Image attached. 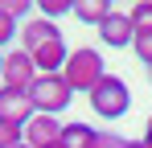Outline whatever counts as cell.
<instances>
[{
	"label": "cell",
	"instance_id": "603a6c76",
	"mask_svg": "<svg viewBox=\"0 0 152 148\" xmlns=\"http://www.w3.org/2000/svg\"><path fill=\"white\" fill-rule=\"evenodd\" d=\"M148 82H152V70H148Z\"/></svg>",
	"mask_w": 152,
	"mask_h": 148
},
{
	"label": "cell",
	"instance_id": "7402d4cb",
	"mask_svg": "<svg viewBox=\"0 0 152 148\" xmlns=\"http://www.w3.org/2000/svg\"><path fill=\"white\" fill-rule=\"evenodd\" d=\"M17 148H29V144H17Z\"/></svg>",
	"mask_w": 152,
	"mask_h": 148
},
{
	"label": "cell",
	"instance_id": "8fae6325",
	"mask_svg": "<svg viewBox=\"0 0 152 148\" xmlns=\"http://www.w3.org/2000/svg\"><path fill=\"white\" fill-rule=\"evenodd\" d=\"M127 17L136 25V33H152V0H136V4L127 8Z\"/></svg>",
	"mask_w": 152,
	"mask_h": 148
},
{
	"label": "cell",
	"instance_id": "3957f363",
	"mask_svg": "<svg viewBox=\"0 0 152 148\" xmlns=\"http://www.w3.org/2000/svg\"><path fill=\"white\" fill-rule=\"evenodd\" d=\"M33 107H37V115H62L70 103H74V91H70V82L62 78V74H41L37 82H33Z\"/></svg>",
	"mask_w": 152,
	"mask_h": 148
},
{
	"label": "cell",
	"instance_id": "5bb4252c",
	"mask_svg": "<svg viewBox=\"0 0 152 148\" xmlns=\"http://www.w3.org/2000/svg\"><path fill=\"white\" fill-rule=\"evenodd\" d=\"M17 144H25V127L0 123V148H17Z\"/></svg>",
	"mask_w": 152,
	"mask_h": 148
},
{
	"label": "cell",
	"instance_id": "ba28073f",
	"mask_svg": "<svg viewBox=\"0 0 152 148\" xmlns=\"http://www.w3.org/2000/svg\"><path fill=\"white\" fill-rule=\"evenodd\" d=\"M62 132H66V123H58V115H33L25 127V144L29 148H45L53 140H62Z\"/></svg>",
	"mask_w": 152,
	"mask_h": 148
},
{
	"label": "cell",
	"instance_id": "30bf717a",
	"mask_svg": "<svg viewBox=\"0 0 152 148\" xmlns=\"http://www.w3.org/2000/svg\"><path fill=\"white\" fill-rule=\"evenodd\" d=\"M62 140L70 148H95V140H99V127H91V123H66V132H62Z\"/></svg>",
	"mask_w": 152,
	"mask_h": 148
},
{
	"label": "cell",
	"instance_id": "9c48e42d",
	"mask_svg": "<svg viewBox=\"0 0 152 148\" xmlns=\"http://www.w3.org/2000/svg\"><path fill=\"white\" fill-rule=\"evenodd\" d=\"M111 12H115L111 0H74V21H82V25H95L99 29Z\"/></svg>",
	"mask_w": 152,
	"mask_h": 148
},
{
	"label": "cell",
	"instance_id": "6da1fadb",
	"mask_svg": "<svg viewBox=\"0 0 152 148\" xmlns=\"http://www.w3.org/2000/svg\"><path fill=\"white\" fill-rule=\"evenodd\" d=\"M62 78L70 82V91H74V95H91L103 78H107L103 53H99L95 45H78V49H70V62H66Z\"/></svg>",
	"mask_w": 152,
	"mask_h": 148
},
{
	"label": "cell",
	"instance_id": "9a60e30c",
	"mask_svg": "<svg viewBox=\"0 0 152 148\" xmlns=\"http://www.w3.org/2000/svg\"><path fill=\"white\" fill-rule=\"evenodd\" d=\"M12 37H21V25L12 21L8 12H0V49H8V41Z\"/></svg>",
	"mask_w": 152,
	"mask_h": 148
},
{
	"label": "cell",
	"instance_id": "8992f818",
	"mask_svg": "<svg viewBox=\"0 0 152 148\" xmlns=\"http://www.w3.org/2000/svg\"><path fill=\"white\" fill-rule=\"evenodd\" d=\"M37 115L33 99L21 91H4L0 86V123H12V127H29V119Z\"/></svg>",
	"mask_w": 152,
	"mask_h": 148
},
{
	"label": "cell",
	"instance_id": "5b68a950",
	"mask_svg": "<svg viewBox=\"0 0 152 148\" xmlns=\"http://www.w3.org/2000/svg\"><path fill=\"white\" fill-rule=\"evenodd\" d=\"M99 41H103L107 49H127V45H136V25H132V17L115 8V12L99 25Z\"/></svg>",
	"mask_w": 152,
	"mask_h": 148
},
{
	"label": "cell",
	"instance_id": "4fadbf2b",
	"mask_svg": "<svg viewBox=\"0 0 152 148\" xmlns=\"http://www.w3.org/2000/svg\"><path fill=\"white\" fill-rule=\"evenodd\" d=\"M136 58H140V66H148L152 70V33H136Z\"/></svg>",
	"mask_w": 152,
	"mask_h": 148
},
{
	"label": "cell",
	"instance_id": "e0dca14e",
	"mask_svg": "<svg viewBox=\"0 0 152 148\" xmlns=\"http://www.w3.org/2000/svg\"><path fill=\"white\" fill-rule=\"evenodd\" d=\"M132 140H124L119 132H99V140H95V148H127Z\"/></svg>",
	"mask_w": 152,
	"mask_h": 148
},
{
	"label": "cell",
	"instance_id": "44dd1931",
	"mask_svg": "<svg viewBox=\"0 0 152 148\" xmlns=\"http://www.w3.org/2000/svg\"><path fill=\"white\" fill-rule=\"evenodd\" d=\"M127 148H148V144H144V140H132V144H127Z\"/></svg>",
	"mask_w": 152,
	"mask_h": 148
},
{
	"label": "cell",
	"instance_id": "7c38bea8",
	"mask_svg": "<svg viewBox=\"0 0 152 148\" xmlns=\"http://www.w3.org/2000/svg\"><path fill=\"white\" fill-rule=\"evenodd\" d=\"M0 12H8L12 21H25L33 12V0H0Z\"/></svg>",
	"mask_w": 152,
	"mask_h": 148
},
{
	"label": "cell",
	"instance_id": "277c9868",
	"mask_svg": "<svg viewBox=\"0 0 152 148\" xmlns=\"http://www.w3.org/2000/svg\"><path fill=\"white\" fill-rule=\"evenodd\" d=\"M37 78H41V70H37V62H33V53H25L21 45L4 53V91H21V95H29Z\"/></svg>",
	"mask_w": 152,
	"mask_h": 148
},
{
	"label": "cell",
	"instance_id": "d6986e66",
	"mask_svg": "<svg viewBox=\"0 0 152 148\" xmlns=\"http://www.w3.org/2000/svg\"><path fill=\"white\" fill-rule=\"evenodd\" d=\"M45 148H70V144H66V140H53V144H45Z\"/></svg>",
	"mask_w": 152,
	"mask_h": 148
},
{
	"label": "cell",
	"instance_id": "ac0fdd59",
	"mask_svg": "<svg viewBox=\"0 0 152 148\" xmlns=\"http://www.w3.org/2000/svg\"><path fill=\"white\" fill-rule=\"evenodd\" d=\"M144 144L152 148V115H148V123H144Z\"/></svg>",
	"mask_w": 152,
	"mask_h": 148
},
{
	"label": "cell",
	"instance_id": "7a4b0ae2",
	"mask_svg": "<svg viewBox=\"0 0 152 148\" xmlns=\"http://www.w3.org/2000/svg\"><path fill=\"white\" fill-rule=\"evenodd\" d=\"M86 99H91V111H95L99 119H107V123L124 119L127 111H132V91H127V82L119 78V74H107Z\"/></svg>",
	"mask_w": 152,
	"mask_h": 148
},
{
	"label": "cell",
	"instance_id": "52a82bcc",
	"mask_svg": "<svg viewBox=\"0 0 152 148\" xmlns=\"http://www.w3.org/2000/svg\"><path fill=\"white\" fill-rule=\"evenodd\" d=\"M58 37H62V29H58L53 21H45V17H29V21L21 25V37H17V41H21L25 53H33V49H41L45 41H58Z\"/></svg>",
	"mask_w": 152,
	"mask_h": 148
},
{
	"label": "cell",
	"instance_id": "ffe728a7",
	"mask_svg": "<svg viewBox=\"0 0 152 148\" xmlns=\"http://www.w3.org/2000/svg\"><path fill=\"white\" fill-rule=\"evenodd\" d=\"M0 86H4V53H0Z\"/></svg>",
	"mask_w": 152,
	"mask_h": 148
},
{
	"label": "cell",
	"instance_id": "2e32d148",
	"mask_svg": "<svg viewBox=\"0 0 152 148\" xmlns=\"http://www.w3.org/2000/svg\"><path fill=\"white\" fill-rule=\"evenodd\" d=\"M62 12H74V4H70V0H41V17H45V21L62 17Z\"/></svg>",
	"mask_w": 152,
	"mask_h": 148
}]
</instances>
